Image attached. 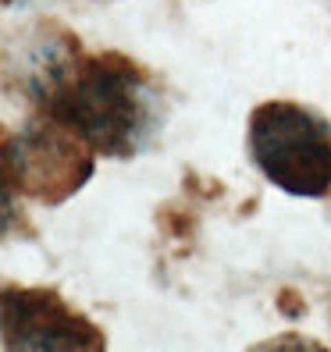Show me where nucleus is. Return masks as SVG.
<instances>
[{"label":"nucleus","mask_w":331,"mask_h":352,"mask_svg":"<svg viewBox=\"0 0 331 352\" xmlns=\"http://www.w3.org/2000/svg\"><path fill=\"white\" fill-rule=\"evenodd\" d=\"M4 349H103L107 338L50 288H4Z\"/></svg>","instance_id":"4"},{"label":"nucleus","mask_w":331,"mask_h":352,"mask_svg":"<svg viewBox=\"0 0 331 352\" xmlns=\"http://www.w3.org/2000/svg\"><path fill=\"white\" fill-rule=\"evenodd\" d=\"M93 146L61 121L39 114L4 142V178L43 203H65L93 175Z\"/></svg>","instance_id":"3"},{"label":"nucleus","mask_w":331,"mask_h":352,"mask_svg":"<svg viewBox=\"0 0 331 352\" xmlns=\"http://www.w3.org/2000/svg\"><path fill=\"white\" fill-rule=\"evenodd\" d=\"M250 157L288 196L331 192V121L292 100H267L250 114Z\"/></svg>","instance_id":"2"},{"label":"nucleus","mask_w":331,"mask_h":352,"mask_svg":"<svg viewBox=\"0 0 331 352\" xmlns=\"http://www.w3.org/2000/svg\"><path fill=\"white\" fill-rule=\"evenodd\" d=\"M25 93L39 114L61 121L103 157H136L157 125L150 78L121 54H82L78 39L61 32L25 65Z\"/></svg>","instance_id":"1"}]
</instances>
